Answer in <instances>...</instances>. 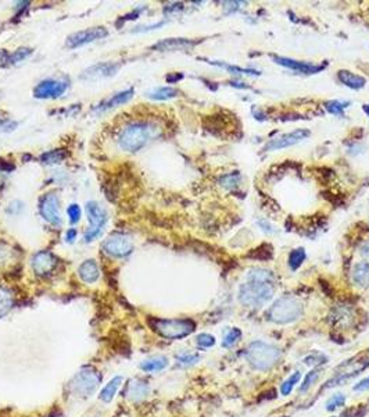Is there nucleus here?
<instances>
[{"label": "nucleus", "mask_w": 369, "mask_h": 417, "mask_svg": "<svg viewBox=\"0 0 369 417\" xmlns=\"http://www.w3.org/2000/svg\"><path fill=\"white\" fill-rule=\"evenodd\" d=\"M308 136H310V131L308 129H296L293 132H287V134H283L271 139L265 145L263 150L264 152H271V150L289 148V146H293V145L299 143L303 139H306Z\"/></svg>", "instance_id": "11"}, {"label": "nucleus", "mask_w": 369, "mask_h": 417, "mask_svg": "<svg viewBox=\"0 0 369 417\" xmlns=\"http://www.w3.org/2000/svg\"><path fill=\"white\" fill-rule=\"evenodd\" d=\"M303 316V304L296 298L282 297L269 307L268 320L276 324H289Z\"/></svg>", "instance_id": "5"}, {"label": "nucleus", "mask_w": 369, "mask_h": 417, "mask_svg": "<svg viewBox=\"0 0 369 417\" xmlns=\"http://www.w3.org/2000/svg\"><path fill=\"white\" fill-rule=\"evenodd\" d=\"M300 378H301V374H300L299 371L293 373V374L290 375L286 381H283V384L280 385V394H282L283 396L289 395V394L293 391V388H294V385L300 381Z\"/></svg>", "instance_id": "31"}, {"label": "nucleus", "mask_w": 369, "mask_h": 417, "mask_svg": "<svg viewBox=\"0 0 369 417\" xmlns=\"http://www.w3.org/2000/svg\"><path fill=\"white\" fill-rule=\"evenodd\" d=\"M182 78H183L182 74H169V75H167V82H169V84H174V82H176V81H181Z\"/></svg>", "instance_id": "45"}, {"label": "nucleus", "mask_w": 369, "mask_h": 417, "mask_svg": "<svg viewBox=\"0 0 369 417\" xmlns=\"http://www.w3.org/2000/svg\"><path fill=\"white\" fill-rule=\"evenodd\" d=\"M102 381V375L95 368L85 367L68 384V391L77 398L91 396Z\"/></svg>", "instance_id": "6"}, {"label": "nucleus", "mask_w": 369, "mask_h": 417, "mask_svg": "<svg viewBox=\"0 0 369 417\" xmlns=\"http://www.w3.org/2000/svg\"><path fill=\"white\" fill-rule=\"evenodd\" d=\"M143 10H145V8H143V7H138V8H135V10H133L132 13H129V14L124 15V17H121V18H119L118 24H119V22H121V24H124V22H125V21H129V20H136V18H138V17H139L140 13H142V11H143Z\"/></svg>", "instance_id": "39"}, {"label": "nucleus", "mask_w": 369, "mask_h": 417, "mask_svg": "<svg viewBox=\"0 0 369 417\" xmlns=\"http://www.w3.org/2000/svg\"><path fill=\"white\" fill-rule=\"evenodd\" d=\"M4 125H6V120H1V119H0V128H3Z\"/></svg>", "instance_id": "48"}, {"label": "nucleus", "mask_w": 369, "mask_h": 417, "mask_svg": "<svg viewBox=\"0 0 369 417\" xmlns=\"http://www.w3.org/2000/svg\"><path fill=\"white\" fill-rule=\"evenodd\" d=\"M272 60L279 65H283L286 68L296 71V72H301V74H316L325 68V64H313L307 63V61H299L294 59H289V57H280V56H272Z\"/></svg>", "instance_id": "12"}, {"label": "nucleus", "mask_w": 369, "mask_h": 417, "mask_svg": "<svg viewBox=\"0 0 369 417\" xmlns=\"http://www.w3.org/2000/svg\"><path fill=\"white\" fill-rule=\"evenodd\" d=\"M199 41L186 39V38H168L152 46V49L157 52H175V50H189L195 48Z\"/></svg>", "instance_id": "16"}, {"label": "nucleus", "mask_w": 369, "mask_h": 417, "mask_svg": "<svg viewBox=\"0 0 369 417\" xmlns=\"http://www.w3.org/2000/svg\"><path fill=\"white\" fill-rule=\"evenodd\" d=\"M211 64H215L218 67H222L229 71L230 74H236V75H254L257 77L261 72L257 70H251V68H242V67H236V65H229V64L221 63V61H209Z\"/></svg>", "instance_id": "26"}, {"label": "nucleus", "mask_w": 369, "mask_h": 417, "mask_svg": "<svg viewBox=\"0 0 369 417\" xmlns=\"http://www.w3.org/2000/svg\"><path fill=\"white\" fill-rule=\"evenodd\" d=\"M306 260V250L303 247H297L290 252L289 255V267L292 270H297Z\"/></svg>", "instance_id": "29"}, {"label": "nucleus", "mask_w": 369, "mask_h": 417, "mask_svg": "<svg viewBox=\"0 0 369 417\" xmlns=\"http://www.w3.org/2000/svg\"><path fill=\"white\" fill-rule=\"evenodd\" d=\"M133 92H135L133 88H129V89H126V91L115 93V95H112L111 98L103 100L100 105H98V106L95 107V110H96V112H107V110H110L112 107L121 106V105L126 103L128 100L132 98Z\"/></svg>", "instance_id": "17"}, {"label": "nucleus", "mask_w": 369, "mask_h": 417, "mask_svg": "<svg viewBox=\"0 0 369 417\" xmlns=\"http://www.w3.org/2000/svg\"><path fill=\"white\" fill-rule=\"evenodd\" d=\"M339 417H341V416H339Z\"/></svg>", "instance_id": "49"}, {"label": "nucleus", "mask_w": 369, "mask_h": 417, "mask_svg": "<svg viewBox=\"0 0 369 417\" xmlns=\"http://www.w3.org/2000/svg\"><path fill=\"white\" fill-rule=\"evenodd\" d=\"M122 381H124V378H122V377H119V375L114 377L111 381L108 382V384L105 385V388L102 389V392L99 394V398H100V401H103L105 403L111 402L112 398L115 396L117 391H118V388L121 387Z\"/></svg>", "instance_id": "22"}, {"label": "nucleus", "mask_w": 369, "mask_h": 417, "mask_svg": "<svg viewBox=\"0 0 369 417\" xmlns=\"http://www.w3.org/2000/svg\"><path fill=\"white\" fill-rule=\"evenodd\" d=\"M121 68V63L115 61H105V63L95 64L82 72L81 78L84 79H102V78H108L115 75Z\"/></svg>", "instance_id": "13"}, {"label": "nucleus", "mask_w": 369, "mask_h": 417, "mask_svg": "<svg viewBox=\"0 0 369 417\" xmlns=\"http://www.w3.org/2000/svg\"><path fill=\"white\" fill-rule=\"evenodd\" d=\"M154 136V128L146 122H131L121 129L118 136L119 148L125 152H138L145 148Z\"/></svg>", "instance_id": "2"}, {"label": "nucleus", "mask_w": 369, "mask_h": 417, "mask_svg": "<svg viewBox=\"0 0 369 417\" xmlns=\"http://www.w3.org/2000/svg\"><path fill=\"white\" fill-rule=\"evenodd\" d=\"M362 109H364L365 114H367V116L369 117V105H364V107H362Z\"/></svg>", "instance_id": "47"}, {"label": "nucleus", "mask_w": 369, "mask_h": 417, "mask_svg": "<svg viewBox=\"0 0 369 417\" xmlns=\"http://www.w3.org/2000/svg\"><path fill=\"white\" fill-rule=\"evenodd\" d=\"M57 257L49 250H41L34 255L31 266L38 276H46L50 274L56 267Z\"/></svg>", "instance_id": "14"}, {"label": "nucleus", "mask_w": 369, "mask_h": 417, "mask_svg": "<svg viewBox=\"0 0 369 417\" xmlns=\"http://www.w3.org/2000/svg\"><path fill=\"white\" fill-rule=\"evenodd\" d=\"M168 366V359L165 356H154L145 360L140 364V368L146 373H156V371H161Z\"/></svg>", "instance_id": "23"}, {"label": "nucleus", "mask_w": 369, "mask_h": 417, "mask_svg": "<svg viewBox=\"0 0 369 417\" xmlns=\"http://www.w3.org/2000/svg\"><path fill=\"white\" fill-rule=\"evenodd\" d=\"M39 212L43 220L54 227L61 226V213H60V202L54 192H49L43 195L39 202Z\"/></svg>", "instance_id": "7"}, {"label": "nucleus", "mask_w": 369, "mask_h": 417, "mask_svg": "<svg viewBox=\"0 0 369 417\" xmlns=\"http://www.w3.org/2000/svg\"><path fill=\"white\" fill-rule=\"evenodd\" d=\"M350 106V102H341V100H330L325 103V107L329 113L336 116H343V112Z\"/></svg>", "instance_id": "30"}, {"label": "nucleus", "mask_w": 369, "mask_h": 417, "mask_svg": "<svg viewBox=\"0 0 369 417\" xmlns=\"http://www.w3.org/2000/svg\"><path fill=\"white\" fill-rule=\"evenodd\" d=\"M67 82L60 79H43L34 89V96L36 99H57L67 91Z\"/></svg>", "instance_id": "9"}, {"label": "nucleus", "mask_w": 369, "mask_h": 417, "mask_svg": "<svg viewBox=\"0 0 369 417\" xmlns=\"http://www.w3.org/2000/svg\"><path fill=\"white\" fill-rule=\"evenodd\" d=\"M161 25H164V21L157 22V24H152V25H146V27H138V29H135L133 32H142V31H150V29L158 28V27H161Z\"/></svg>", "instance_id": "42"}, {"label": "nucleus", "mask_w": 369, "mask_h": 417, "mask_svg": "<svg viewBox=\"0 0 369 417\" xmlns=\"http://www.w3.org/2000/svg\"><path fill=\"white\" fill-rule=\"evenodd\" d=\"M65 159V152L61 149H56V150H49L46 153H43L41 156V162L45 164H57L61 163Z\"/></svg>", "instance_id": "28"}, {"label": "nucleus", "mask_w": 369, "mask_h": 417, "mask_svg": "<svg viewBox=\"0 0 369 417\" xmlns=\"http://www.w3.org/2000/svg\"><path fill=\"white\" fill-rule=\"evenodd\" d=\"M337 78L341 84H344L351 89H361L367 84V79L361 75H357L354 72L347 70H340L337 72Z\"/></svg>", "instance_id": "19"}, {"label": "nucleus", "mask_w": 369, "mask_h": 417, "mask_svg": "<svg viewBox=\"0 0 369 417\" xmlns=\"http://www.w3.org/2000/svg\"><path fill=\"white\" fill-rule=\"evenodd\" d=\"M176 359H178V361H179L181 364L190 366V364H195V363H197V361L200 360V356L196 354H183V355H179Z\"/></svg>", "instance_id": "38"}, {"label": "nucleus", "mask_w": 369, "mask_h": 417, "mask_svg": "<svg viewBox=\"0 0 369 417\" xmlns=\"http://www.w3.org/2000/svg\"><path fill=\"white\" fill-rule=\"evenodd\" d=\"M77 230L75 228H70L67 233H65V239H67V242H74V240L77 239Z\"/></svg>", "instance_id": "43"}, {"label": "nucleus", "mask_w": 369, "mask_h": 417, "mask_svg": "<svg viewBox=\"0 0 369 417\" xmlns=\"http://www.w3.org/2000/svg\"><path fill=\"white\" fill-rule=\"evenodd\" d=\"M319 374V370H313V371H310V373L304 377V381H303L301 387H300V392H306V391H308V389L311 388L314 382L318 380Z\"/></svg>", "instance_id": "34"}, {"label": "nucleus", "mask_w": 369, "mask_h": 417, "mask_svg": "<svg viewBox=\"0 0 369 417\" xmlns=\"http://www.w3.org/2000/svg\"><path fill=\"white\" fill-rule=\"evenodd\" d=\"M149 324L162 338L182 340L196 330V323L190 318H149Z\"/></svg>", "instance_id": "3"}, {"label": "nucleus", "mask_w": 369, "mask_h": 417, "mask_svg": "<svg viewBox=\"0 0 369 417\" xmlns=\"http://www.w3.org/2000/svg\"><path fill=\"white\" fill-rule=\"evenodd\" d=\"M13 303H14V300H13L11 292L0 287V317L4 316L13 307Z\"/></svg>", "instance_id": "27"}, {"label": "nucleus", "mask_w": 369, "mask_h": 417, "mask_svg": "<svg viewBox=\"0 0 369 417\" xmlns=\"http://www.w3.org/2000/svg\"><path fill=\"white\" fill-rule=\"evenodd\" d=\"M369 389V375L367 378H364L361 381L358 382L357 385H354V391L357 392H362V391H368Z\"/></svg>", "instance_id": "40"}, {"label": "nucleus", "mask_w": 369, "mask_h": 417, "mask_svg": "<svg viewBox=\"0 0 369 417\" xmlns=\"http://www.w3.org/2000/svg\"><path fill=\"white\" fill-rule=\"evenodd\" d=\"M361 252H362V255L365 256V257H368V259H369V242H368V243H365V245L362 246Z\"/></svg>", "instance_id": "46"}, {"label": "nucleus", "mask_w": 369, "mask_h": 417, "mask_svg": "<svg viewBox=\"0 0 369 417\" xmlns=\"http://www.w3.org/2000/svg\"><path fill=\"white\" fill-rule=\"evenodd\" d=\"M225 4H226L225 8H229L232 11H235V10H237V8L240 7L239 4H243V1H226Z\"/></svg>", "instance_id": "44"}, {"label": "nucleus", "mask_w": 369, "mask_h": 417, "mask_svg": "<svg viewBox=\"0 0 369 417\" xmlns=\"http://www.w3.org/2000/svg\"><path fill=\"white\" fill-rule=\"evenodd\" d=\"M246 357L256 370L265 371L276 364V361L280 357V351L279 348L273 347L271 344H266L263 341H254L247 348Z\"/></svg>", "instance_id": "4"}, {"label": "nucleus", "mask_w": 369, "mask_h": 417, "mask_svg": "<svg viewBox=\"0 0 369 417\" xmlns=\"http://www.w3.org/2000/svg\"><path fill=\"white\" fill-rule=\"evenodd\" d=\"M86 214L88 220L91 224L92 231H103V227L108 220V214L105 212V209L102 205H99L98 202L91 200L86 203Z\"/></svg>", "instance_id": "15"}, {"label": "nucleus", "mask_w": 369, "mask_h": 417, "mask_svg": "<svg viewBox=\"0 0 369 417\" xmlns=\"http://www.w3.org/2000/svg\"><path fill=\"white\" fill-rule=\"evenodd\" d=\"M239 181H240V174L239 173H232V174H228V176L221 178L219 184L222 185L223 188H226V189H232V188H236L237 185H239Z\"/></svg>", "instance_id": "33"}, {"label": "nucleus", "mask_w": 369, "mask_h": 417, "mask_svg": "<svg viewBox=\"0 0 369 417\" xmlns=\"http://www.w3.org/2000/svg\"><path fill=\"white\" fill-rule=\"evenodd\" d=\"M103 250H105V255L121 259V257H126V256L132 253L133 243L128 237L117 234V235H112V237L105 240Z\"/></svg>", "instance_id": "8"}, {"label": "nucleus", "mask_w": 369, "mask_h": 417, "mask_svg": "<svg viewBox=\"0 0 369 417\" xmlns=\"http://www.w3.org/2000/svg\"><path fill=\"white\" fill-rule=\"evenodd\" d=\"M275 287L276 280L271 270L254 267L249 270L244 283L239 288V300L246 307L260 309L271 300Z\"/></svg>", "instance_id": "1"}, {"label": "nucleus", "mask_w": 369, "mask_h": 417, "mask_svg": "<svg viewBox=\"0 0 369 417\" xmlns=\"http://www.w3.org/2000/svg\"><path fill=\"white\" fill-rule=\"evenodd\" d=\"M67 214H68V217H70L71 223H72V224H77L78 221L81 220L82 212H81V207H79L77 203H72V205L68 206Z\"/></svg>", "instance_id": "37"}, {"label": "nucleus", "mask_w": 369, "mask_h": 417, "mask_svg": "<svg viewBox=\"0 0 369 417\" xmlns=\"http://www.w3.org/2000/svg\"><path fill=\"white\" fill-rule=\"evenodd\" d=\"M196 342H197V345L200 348L207 349V348H211L215 345V338H214L212 335H210V334H200V335L197 337Z\"/></svg>", "instance_id": "36"}, {"label": "nucleus", "mask_w": 369, "mask_h": 417, "mask_svg": "<svg viewBox=\"0 0 369 417\" xmlns=\"http://www.w3.org/2000/svg\"><path fill=\"white\" fill-rule=\"evenodd\" d=\"M107 35H108V31L105 27H95V28L84 29V31H79V32L70 35L65 41V45L70 49H75L79 46H84L86 43H92L98 41V39H103Z\"/></svg>", "instance_id": "10"}, {"label": "nucleus", "mask_w": 369, "mask_h": 417, "mask_svg": "<svg viewBox=\"0 0 369 417\" xmlns=\"http://www.w3.org/2000/svg\"><path fill=\"white\" fill-rule=\"evenodd\" d=\"M353 280L362 288H369V263H358L353 270Z\"/></svg>", "instance_id": "21"}, {"label": "nucleus", "mask_w": 369, "mask_h": 417, "mask_svg": "<svg viewBox=\"0 0 369 417\" xmlns=\"http://www.w3.org/2000/svg\"><path fill=\"white\" fill-rule=\"evenodd\" d=\"M78 276L86 284L96 283L100 277V270H99L98 263L95 260H85L79 269H78Z\"/></svg>", "instance_id": "18"}, {"label": "nucleus", "mask_w": 369, "mask_h": 417, "mask_svg": "<svg viewBox=\"0 0 369 417\" xmlns=\"http://www.w3.org/2000/svg\"><path fill=\"white\" fill-rule=\"evenodd\" d=\"M178 89H175L172 86H160V88H156L153 91L147 92V98L153 100H168L172 99L175 96H178Z\"/></svg>", "instance_id": "24"}, {"label": "nucleus", "mask_w": 369, "mask_h": 417, "mask_svg": "<svg viewBox=\"0 0 369 417\" xmlns=\"http://www.w3.org/2000/svg\"><path fill=\"white\" fill-rule=\"evenodd\" d=\"M344 402H346V398H344V395H341V394L333 395L326 402V410H329V412H333V410H336L337 408L343 406Z\"/></svg>", "instance_id": "35"}, {"label": "nucleus", "mask_w": 369, "mask_h": 417, "mask_svg": "<svg viewBox=\"0 0 369 417\" xmlns=\"http://www.w3.org/2000/svg\"><path fill=\"white\" fill-rule=\"evenodd\" d=\"M183 8V4L182 3H175V4H169L167 7L164 8V14H171V13H175V11H179Z\"/></svg>", "instance_id": "41"}, {"label": "nucleus", "mask_w": 369, "mask_h": 417, "mask_svg": "<svg viewBox=\"0 0 369 417\" xmlns=\"http://www.w3.org/2000/svg\"><path fill=\"white\" fill-rule=\"evenodd\" d=\"M32 55V49H29V48H20V49L14 50L11 55H8V53H6L4 52V60L3 61H6L7 64H15V63H20V61H22V60H25L27 57L31 56Z\"/></svg>", "instance_id": "25"}, {"label": "nucleus", "mask_w": 369, "mask_h": 417, "mask_svg": "<svg viewBox=\"0 0 369 417\" xmlns=\"http://www.w3.org/2000/svg\"><path fill=\"white\" fill-rule=\"evenodd\" d=\"M149 391H150V388H149V385H147L146 382L139 381V380H133V381L129 382L128 388H126V395H128V398L131 401L136 402V401H140V399L146 398Z\"/></svg>", "instance_id": "20"}, {"label": "nucleus", "mask_w": 369, "mask_h": 417, "mask_svg": "<svg viewBox=\"0 0 369 417\" xmlns=\"http://www.w3.org/2000/svg\"><path fill=\"white\" fill-rule=\"evenodd\" d=\"M242 338V331L239 328H232L229 331L226 332V335L223 337L222 341V347L225 348H230L233 347L236 344L237 341Z\"/></svg>", "instance_id": "32"}]
</instances>
